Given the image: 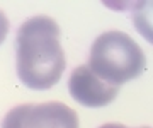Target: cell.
Segmentation results:
<instances>
[{
    "mask_svg": "<svg viewBox=\"0 0 153 128\" xmlns=\"http://www.w3.org/2000/svg\"><path fill=\"white\" fill-rule=\"evenodd\" d=\"M55 19L34 16L21 24L16 36V68L21 82L33 91H48L60 82L66 58Z\"/></svg>",
    "mask_w": 153,
    "mask_h": 128,
    "instance_id": "cell-1",
    "label": "cell"
},
{
    "mask_svg": "<svg viewBox=\"0 0 153 128\" xmlns=\"http://www.w3.org/2000/svg\"><path fill=\"white\" fill-rule=\"evenodd\" d=\"M87 65L102 82L119 89L123 84L143 75L146 56L129 34L107 31L92 43Z\"/></svg>",
    "mask_w": 153,
    "mask_h": 128,
    "instance_id": "cell-2",
    "label": "cell"
},
{
    "mask_svg": "<svg viewBox=\"0 0 153 128\" xmlns=\"http://www.w3.org/2000/svg\"><path fill=\"white\" fill-rule=\"evenodd\" d=\"M78 115L70 106L49 101L12 108L2 120V128H78Z\"/></svg>",
    "mask_w": 153,
    "mask_h": 128,
    "instance_id": "cell-3",
    "label": "cell"
},
{
    "mask_svg": "<svg viewBox=\"0 0 153 128\" xmlns=\"http://www.w3.org/2000/svg\"><path fill=\"white\" fill-rule=\"evenodd\" d=\"M70 96L85 108H102L111 104L119 92L117 87L102 82L88 65H80L70 73L68 79Z\"/></svg>",
    "mask_w": 153,
    "mask_h": 128,
    "instance_id": "cell-4",
    "label": "cell"
},
{
    "mask_svg": "<svg viewBox=\"0 0 153 128\" xmlns=\"http://www.w3.org/2000/svg\"><path fill=\"white\" fill-rule=\"evenodd\" d=\"M9 28H10V24H9V19L4 12L0 10V45L5 41L7 38V33H9Z\"/></svg>",
    "mask_w": 153,
    "mask_h": 128,
    "instance_id": "cell-5",
    "label": "cell"
},
{
    "mask_svg": "<svg viewBox=\"0 0 153 128\" xmlns=\"http://www.w3.org/2000/svg\"><path fill=\"white\" fill-rule=\"evenodd\" d=\"M99 128H126L124 125H121V123H105V125H102V127Z\"/></svg>",
    "mask_w": 153,
    "mask_h": 128,
    "instance_id": "cell-6",
    "label": "cell"
},
{
    "mask_svg": "<svg viewBox=\"0 0 153 128\" xmlns=\"http://www.w3.org/2000/svg\"><path fill=\"white\" fill-rule=\"evenodd\" d=\"M126 128H128V127H126ZM141 128H150V127H141Z\"/></svg>",
    "mask_w": 153,
    "mask_h": 128,
    "instance_id": "cell-7",
    "label": "cell"
}]
</instances>
